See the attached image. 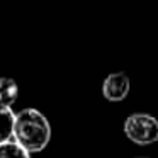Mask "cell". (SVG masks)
Segmentation results:
<instances>
[{
    "label": "cell",
    "mask_w": 158,
    "mask_h": 158,
    "mask_svg": "<svg viewBox=\"0 0 158 158\" xmlns=\"http://www.w3.org/2000/svg\"><path fill=\"white\" fill-rule=\"evenodd\" d=\"M51 139V126L38 109H22L15 114L14 141L29 153L43 151Z\"/></svg>",
    "instance_id": "cell-1"
},
{
    "label": "cell",
    "mask_w": 158,
    "mask_h": 158,
    "mask_svg": "<svg viewBox=\"0 0 158 158\" xmlns=\"http://www.w3.org/2000/svg\"><path fill=\"white\" fill-rule=\"evenodd\" d=\"M124 134L129 141L146 146L158 141V119L146 112H134L124 121Z\"/></svg>",
    "instance_id": "cell-2"
},
{
    "label": "cell",
    "mask_w": 158,
    "mask_h": 158,
    "mask_svg": "<svg viewBox=\"0 0 158 158\" xmlns=\"http://www.w3.org/2000/svg\"><path fill=\"white\" fill-rule=\"evenodd\" d=\"M131 89L129 77L124 72H116L106 77L102 83V95L110 102H121L127 97Z\"/></svg>",
    "instance_id": "cell-3"
},
{
    "label": "cell",
    "mask_w": 158,
    "mask_h": 158,
    "mask_svg": "<svg viewBox=\"0 0 158 158\" xmlns=\"http://www.w3.org/2000/svg\"><path fill=\"white\" fill-rule=\"evenodd\" d=\"M14 126H15V112L12 107L0 106V144L14 139Z\"/></svg>",
    "instance_id": "cell-4"
},
{
    "label": "cell",
    "mask_w": 158,
    "mask_h": 158,
    "mask_svg": "<svg viewBox=\"0 0 158 158\" xmlns=\"http://www.w3.org/2000/svg\"><path fill=\"white\" fill-rule=\"evenodd\" d=\"M19 97V87L12 78L2 77L0 78V106L10 107Z\"/></svg>",
    "instance_id": "cell-5"
},
{
    "label": "cell",
    "mask_w": 158,
    "mask_h": 158,
    "mask_svg": "<svg viewBox=\"0 0 158 158\" xmlns=\"http://www.w3.org/2000/svg\"><path fill=\"white\" fill-rule=\"evenodd\" d=\"M0 158H31V153L14 139L0 144Z\"/></svg>",
    "instance_id": "cell-6"
},
{
    "label": "cell",
    "mask_w": 158,
    "mask_h": 158,
    "mask_svg": "<svg viewBox=\"0 0 158 158\" xmlns=\"http://www.w3.org/2000/svg\"><path fill=\"white\" fill-rule=\"evenodd\" d=\"M136 158H150V156H136Z\"/></svg>",
    "instance_id": "cell-7"
}]
</instances>
